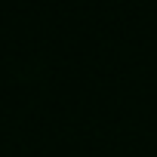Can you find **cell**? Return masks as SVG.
<instances>
[]
</instances>
